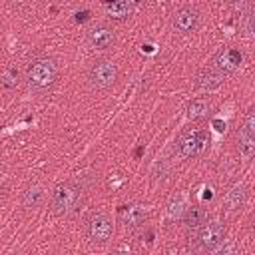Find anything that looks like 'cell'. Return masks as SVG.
<instances>
[{"label": "cell", "mask_w": 255, "mask_h": 255, "mask_svg": "<svg viewBox=\"0 0 255 255\" xmlns=\"http://www.w3.org/2000/svg\"><path fill=\"white\" fill-rule=\"evenodd\" d=\"M207 110H209V106H207L205 100H193V102L187 106V118L193 120V122L203 120V118L207 116Z\"/></svg>", "instance_id": "cell-18"}, {"label": "cell", "mask_w": 255, "mask_h": 255, "mask_svg": "<svg viewBox=\"0 0 255 255\" xmlns=\"http://www.w3.org/2000/svg\"><path fill=\"white\" fill-rule=\"evenodd\" d=\"M185 209H187L185 197H183L181 193H177V195H173V197L169 199V203H167V217H169V219H179V217H183Z\"/></svg>", "instance_id": "cell-17"}, {"label": "cell", "mask_w": 255, "mask_h": 255, "mask_svg": "<svg viewBox=\"0 0 255 255\" xmlns=\"http://www.w3.org/2000/svg\"><path fill=\"white\" fill-rule=\"evenodd\" d=\"M16 84H18V70L12 66V68H8L6 74L2 76V86H4V88H14Z\"/></svg>", "instance_id": "cell-19"}, {"label": "cell", "mask_w": 255, "mask_h": 255, "mask_svg": "<svg viewBox=\"0 0 255 255\" xmlns=\"http://www.w3.org/2000/svg\"><path fill=\"white\" fill-rule=\"evenodd\" d=\"M42 201H44V189H42L40 185L30 187V189L24 193V197H22V203H24V207H28V209L40 207Z\"/></svg>", "instance_id": "cell-16"}, {"label": "cell", "mask_w": 255, "mask_h": 255, "mask_svg": "<svg viewBox=\"0 0 255 255\" xmlns=\"http://www.w3.org/2000/svg\"><path fill=\"white\" fill-rule=\"evenodd\" d=\"M209 145V133L205 128H199V126H191V128H185L177 141H175V151L179 157H195V155H201Z\"/></svg>", "instance_id": "cell-2"}, {"label": "cell", "mask_w": 255, "mask_h": 255, "mask_svg": "<svg viewBox=\"0 0 255 255\" xmlns=\"http://www.w3.org/2000/svg\"><path fill=\"white\" fill-rule=\"evenodd\" d=\"M243 129L255 131V114H253V110L247 112V116H245V120H243Z\"/></svg>", "instance_id": "cell-21"}, {"label": "cell", "mask_w": 255, "mask_h": 255, "mask_svg": "<svg viewBox=\"0 0 255 255\" xmlns=\"http://www.w3.org/2000/svg\"><path fill=\"white\" fill-rule=\"evenodd\" d=\"M114 42H116V34L108 24H96L88 32V44L94 50H108L114 46Z\"/></svg>", "instance_id": "cell-8"}, {"label": "cell", "mask_w": 255, "mask_h": 255, "mask_svg": "<svg viewBox=\"0 0 255 255\" xmlns=\"http://www.w3.org/2000/svg\"><path fill=\"white\" fill-rule=\"evenodd\" d=\"M225 239V225L221 221H205L191 235V245L195 251H213Z\"/></svg>", "instance_id": "cell-4"}, {"label": "cell", "mask_w": 255, "mask_h": 255, "mask_svg": "<svg viewBox=\"0 0 255 255\" xmlns=\"http://www.w3.org/2000/svg\"><path fill=\"white\" fill-rule=\"evenodd\" d=\"M239 153L245 157H251L255 153V131L243 129L239 131Z\"/></svg>", "instance_id": "cell-15"}, {"label": "cell", "mask_w": 255, "mask_h": 255, "mask_svg": "<svg viewBox=\"0 0 255 255\" xmlns=\"http://www.w3.org/2000/svg\"><path fill=\"white\" fill-rule=\"evenodd\" d=\"M243 32H245V36H251L253 34V16L251 14H245L243 16Z\"/></svg>", "instance_id": "cell-22"}, {"label": "cell", "mask_w": 255, "mask_h": 255, "mask_svg": "<svg viewBox=\"0 0 255 255\" xmlns=\"http://www.w3.org/2000/svg\"><path fill=\"white\" fill-rule=\"evenodd\" d=\"M221 82H223L221 74L215 72L213 68H205V70H201V72L195 76V88H197V90H203V92H211V90L219 88Z\"/></svg>", "instance_id": "cell-11"}, {"label": "cell", "mask_w": 255, "mask_h": 255, "mask_svg": "<svg viewBox=\"0 0 255 255\" xmlns=\"http://www.w3.org/2000/svg\"><path fill=\"white\" fill-rule=\"evenodd\" d=\"M205 221H207V211H205L203 207H199V205H191V207H187L185 213H183V223H185L187 229H191V231H195L197 227H201Z\"/></svg>", "instance_id": "cell-12"}, {"label": "cell", "mask_w": 255, "mask_h": 255, "mask_svg": "<svg viewBox=\"0 0 255 255\" xmlns=\"http://www.w3.org/2000/svg\"><path fill=\"white\" fill-rule=\"evenodd\" d=\"M80 203H82V187L76 181H64L54 189L50 207L54 215H68L76 211Z\"/></svg>", "instance_id": "cell-3"}, {"label": "cell", "mask_w": 255, "mask_h": 255, "mask_svg": "<svg viewBox=\"0 0 255 255\" xmlns=\"http://www.w3.org/2000/svg\"><path fill=\"white\" fill-rule=\"evenodd\" d=\"M245 197H247L245 187H243V185H233V187L227 191V195H225V205H227V209H239V207H243Z\"/></svg>", "instance_id": "cell-14"}, {"label": "cell", "mask_w": 255, "mask_h": 255, "mask_svg": "<svg viewBox=\"0 0 255 255\" xmlns=\"http://www.w3.org/2000/svg\"><path fill=\"white\" fill-rule=\"evenodd\" d=\"M133 10V4L131 2H126V0H120V2H108L106 4V12L110 14V18L114 20H126Z\"/></svg>", "instance_id": "cell-13"}, {"label": "cell", "mask_w": 255, "mask_h": 255, "mask_svg": "<svg viewBox=\"0 0 255 255\" xmlns=\"http://www.w3.org/2000/svg\"><path fill=\"white\" fill-rule=\"evenodd\" d=\"M114 233V223L106 213H94L86 221V235L94 243H106Z\"/></svg>", "instance_id": "cell-6"}, {"label": "cell", "mask_w": 255, "mask_h": 255, "mask_svg": "<svg viewBox=\"0 0 255 255\" xmlns=\"http://www.w3.org/2000/svg\"><path fill=\"white\" fill-rule=\"evenodd\" d=\"M243 64V54L237 48H221L213 56V70L219 74H233Z\"/></svg>", "instance_id": "cell-7"}, {"label": "cell", "mask_w": 255, "mask_h": 255, "mask_svg": "<svg viewBox=\"0 0 255 255\" xmlns=\"http://www.w3.org/2000/svg\"><path fill=\"white\" fill-rule=\"evenodd\" d=\"M213 255H239V249H237V243L231 239V241H227V243H223V245H219L217 249H215V253Z\"/></svg>", "instance_id": "cell-20"}, {"label": "cell", "mask_w": 255, "mask_h": 255, "mask_svg": "<svg viewBox=\"0 0 255 255\" xmlns=\"http://www.w3.org/2000/svg\"><path fill=\"white\" fill-rule=\"evenodd\" d=\"M58 78V64L54 58H48V56H38L34 58L30 64H28V70H26V82L32 90L36 92H44L48 88L54 86Z\"/></svg>", "instance_id": "cell-1"}, {"label": "cell", "mask_w": 255, "mask_h": 255, "mask_svg": "<svg viewBox=\"0 0 255 255\" xmlns=\"http://www.w3.org/2000/svg\"><path fill=\"white\" fill-rule=\"evenodd\" d=\"M199 26V12L193 6H183L173 16V28L181 34H189Z\"/></svg>", "instance_id": "cell-9"}, {"label": "cell", "mask_w": 255, "mask_h": 255, "mask_svg": "<svg viewBox=\"0 0 255 255\" xmlns=\"http://www.w3.org/2000/svg\"><path fill=\"white\" fill-rule=\"evenodd\" d=\"M118 78V66L112 60H96L88 70V80L98 90H108Z\"/></svg>", "instance_id": "cell-5"}, {"label": "cell", "mask_w": 255, "mask_h": 255, "mask_svg": "<svg viewBox=\"0 0 255 255\" xmlns=\"http://www.w3.org/2000/svg\"><path fill=\"white\" fill-rule=\"evenodd\" d=\"M122 221L128 229L143 227V223L147 221V209L141 203H128L122 207Z\"/></svg>", "instance_id": "cell-10"}, {"label": "cell", "mask_w": 255, "mask_h": 255, "mask_svg": "<svg viewBox=\"0 0 255 255\" xmlns=\"http://www.w3.org/2000/svg\"><path fill=\"white\" fill-rule=\"evenodd\" d=\"M112 255H129V253H128V251H122V249H120V251H114Z\"/></svg>", "instance_id": "cell-24"}, {"label": "cell", "mask_w": 255, "mask_h": 255, "mask_svg": "<svg viewBox=\"0 0 255 255\" xmlns=\"http://www.w3.org/2000/svg\"><path fill=\"white\" fill-rule=\"evenodd\" d=\"M213 126H215V128H217V129H223V128H225V126H223V124H221V122H213Z\"/></svg>", "instance_id": "cell-23"}]
</instances>
